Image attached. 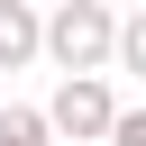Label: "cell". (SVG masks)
Masks as SVG:
<instances>
[{
  "label": "cell",
  "instance_id": "3957f363",
  "mask_svg": "<svg viewBox=\"0 0 146 146\" xmlns=\"http://www.w3.org/2000/svg\"><path fill=\"white\" fill-rule=\"evenodd\" d=\"M46 55V0H0V73H27Z\"/></svg>",
  "mask_w": 146,
  "mask_h": 146
},
{
  "label": "cell",
  "instance_id": "277c9868",
  "mask_svg": "<svg viewBox=\"0 0 146 146\" xmlns=\"http://www.w3.org/2000/svg\"><path fill=\"white\" fill-rule=\"evenodd\" d=\"M55 110H27V100H0V146H55Z\"/></svg>",
  "mask_w": 146,
  "mask_h": 146
},
{
  "label": "cell",
  "instance_id": "6da1fadb",
  "mask_svg": "<svg viewBox=\"0 0 146 146\" xmlns=\"http://www.w3.org/2000/svg\"><path fill=\"white\" fill-rule=\"evenodd\" d=\"M46 64L55 73H119V9L110 0H55L46 9Z\"/></svg>",
  "mask_w": 146,
  "mask_h": 146
},
{
  "label": "cell",
  "instance_id": "5b68a950",
  "mask_svg": "<svg viewBox=\"0 0 146 146\" xmlns=\"http://www.w3.org/2000/svg\"><path fill=\"white\" fill-rule=\"evenodd\" d=\"M119 73H146V9L119 18Z\"/></svg>",
  "mask_w": 146,
  "mask_h": 146
},
{
  "label": "cell",
  "instance_id": "8992f818",
  "mask_svg": "<svg viewBox=\"0 0 146 146\" xmlns=\"http://www.w3.org/2000/svg\"><path fill=\"white\" fill-rule=\"evenodd\" d=\"M110 146H146V110H119V128H110Z\"/></svg>",
  "mask_w": 146,
  "mask_h": 146
},
{
  "label": "cell",
  "instance_id": "52a82bcc",
  "mask_svg": "<svg viewBox=\"0 0 146 146\" xmlns=\"http://www.w3.org/2000/svg\"><path fill=\"white\" fill-rule=\"evenodd\" d=\"M46 9H55V0H46Z\"/></svg>",
  "mask_w": 146,
  "mask_h": 146
},
{
  "label": "cell",
  "instance_id": "7a4b0ae2",
  "mask_svg": "<svg viewBox=\"0 0 146 146\" xmlns=\"http://www.w3.org/2000/svg\"><path fill=\"white\" fill-rule=\"evenodd\" d=\"M46 110H55V128H64L73 146H110V128H119V91H110V73H64Z\"/></svg>",
  "mask_w": 146,
  "mask_h": 146
}]
</instances>
